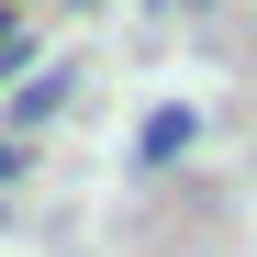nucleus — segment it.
I'll return each mask as SVG.
<instances>
[{"instance_id":"obj_1","label":"nucleus","mask_w":257,"mask_h":257,"mask_svg":"<svg viewBox=\"0 0 257 257\" xmlns=\"http://www.w3.org/2000/svg\"><path fill=\"white\" fill-rule=\"evenodd\" d=\"M78 78H90L78 56H45V67H34L23 90H12V101H0V135H23V146H34V135H45V123H56V112L78 101Z\"/></svg>"},{"instance_id":"obj_3","label":"nucleus","mask_w":257,"mask_h":257,"mask_svg":"<svg viewBox=\"0 0 257 257\" xmlns=\"http://www.w3.org/2000/svg\"><path fill=\"white\" fill-rule=\"evenodd\" d=\"M0 78H34V23L0 12Z\"/></svg>"},{"instance_id":"obj_5","label":"nucleus","mask_w":257,"mask_h":257,"mask_svg":"<svg viewBox=\"0 0 257 257\" xmlns=\"http://www.w3.org/2000/svg\"><path fill=\"white\" fill-rule=\"evenodd\" d=\"M146 12H157V23H179V12H212V0H146Z\"/></svg>"},{"instance_id":"obj_2","label":"nucleus","mask_w":257,"mask_h":257,"mask_svg":"<svg viewBox=\"0 0 257 257\" xmlns=\"http://www.w3.org/2000/svg\"><path fill=\"white\" fill-rule=\"evenodd\" d=\"M190 146H201V112H190V101H157V112L135 123V168H179Z\"/></svg>"},{"instance_id":"obj_6","label":"nucleus","mask_w":257,"mask_h":257,"mask_svg":"<svg viewBox=\"0 0 257 257\" xmlns=\"http://www.w3.org/2000/svg\"><path fill=\"white\" fill-rule=\"evenodd\" d=\"M67 12H101V0H67Z\"/></svg>"},{"instance_id":"obj_4","label":"nucleus","mask_w":257,"mask_h":257,"mask_svg":"<svg viewBox=\"0 0 257 257\" xmlns=\"http://www.w3.org/2000/svg\"><path fill=\"white\" fill-rule=\"evenodd\" d=\"M23 168H34V146H23V135H0V190H12Z\"/></svg>"}]
</instances>
